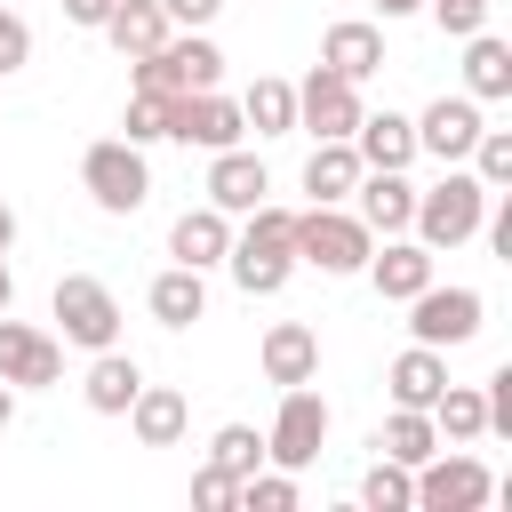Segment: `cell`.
<instances>
[{
	"label": "cell",
	"mask_w": 512,
	"mask_h": 512,
	"mask_svg": "<svg viewBox=\"0 0 512 512\" xmlns=\"http://www.w3.org/2000/svg\"><path fill=\"white\" fill-rule=\"evenodd\" d=\"M96 32H104L120 56H152V48L168 40V8H160V0H112V16H104Z\"/></svg>",
	"instance_id": "obj_24"
},
{
	"label": "cell",
	"mask_w": 512,
	"mask_h": 512,
	"mask_svg": "<svg viewBox=\"0 0 512 512\" xmlns=\"http://www.w3.org/2000/svg\"><path fill=\"white\" fill-rule=\"evenodd\" d=\"M224 248H232V216H224V208H184V216H176V232H168V256H176V264H192V272L224 264Z\"/></svg>",
	"instance_id": "obj_19"
},
{
	"label": "cell",
	"mask_w": 512,
	"mask_h": 512,
	"mask_svg": "<svg viewBox=\"0 0 512 512\" xmlns=\"http://www.w3.org/2000/svg\"><path fill=\"white\" fill-rule=\"evenodd\" d=\"M376 448H384L392 464H408V472H416V464L440 448V432H432V416H424V408H392V416H384V432H376Z\"/></svg>",
	"instance_id": "obj_29"
},
{
	"label": "cell",
	"mask_w": 512,
	"mask_h": 512,
	"mask_svg": "<svg viewBox=\"0 0 512 512\" xmlns=\"http://www.w3.org/2000/svg\"><path fill=\"white\" fill-rule=\"evenodd\" d=\"M240 120H248L256 136H296V88H288V80H256V88L240 96Z\"/></svg>",
	"instance_id": "obj_30"
},
{
	"label": "cell",
	"mask_w": 512,
	"mask_h": 512,
	"mask_svg": "<svg viewBox=\"0 0 512 512\" xmlns=\"http://www.w3.org/2000/svg\"><path fill=\"white\" fill-rule=\"evenodd\" d=\"M352 152H360V168H408L416 160V120L408 112H360Z\"/></svg>",
	"instance_id": "obj_17"
},
{
	"label": "cell",
	"mask_w": 512,
	"mask_h": 512,
	"mask_svg": "<svg viewBox=\"0 0 512 512\" xmlns=\"http://www.w3.org/2000/svg\"><path fill=\"white\" fill-rule=\"evenodd\" d=\"M80 184H88V200H96L104 216H136V208L152 200L144 144H128V136H104V144H88V152H80Z\"/></svg>",
	"instance_id": "obj_3"
},
{
	"label": "cell",
	"mask_w": 512,
	"mask_h": 512,
	"mask_svg": "<svg viewBox=\"0 0 512 512\" xmlns=\"http://www.w3.org/2000/svg\"><path fill=\"white\" fill-rule=\"evenodd\" d=\"M360 504H368V512H416V472L392 464V456H376V464L360 472Z\"/></svg>",
	"instance_id": "obj_31"
},
{
	"label": "cell",
	"mask_w": 512,
	"mask_h": 512,
	"mask_svg": "<svg viewBox=\"0 0 512 512\" xmlns=\"http://www.w3.org/2000/svg\"><path fill=\"white\" fill-rule=\"evenodd\" d=\"M480 216H488V184L472 176V168H456L448 160V176L432 184V192H416V216H408V232L440 256V248H464L472 232H480Z\"/></svg>",
	"instance_id": "obj_2"
},
{
	"label": "cell",
	"mask_w": 512,
	"mask_h": 512,
	"mask_svg": "<svg viewBox=\"0 0 512 512\" xmlns=\"http://www.w3.org/2000/svg\"><path fill=\"white\" fill-rule=\"evenodd\" d=\"M208 464H216L224 480H248V472L264 464V432H256V424H224V432L208 440Z\"/></svg>",
	"instance_id": "obj_32"
},
{
	"label": "cell",
	"mask_w": 512,
	"mask_h": 512,
	"mask_svg": "<svg viewBox=\"0 0 512 512\" xmlns=\"http://www.w3.org/2000/svg\"><path fill=\"white\" fill-rule=\"evenodd\" d=\"M496 496V480H488V464L480 456H424L416 464V512H480Z\"/></svg>",
	"instance_id": "obj_9"
},
{
	"label": "cell",
	"mask_w": 512,
	"mask_h": 512,
	"mask_svg": "<svg viewBox=\"0 0 512 512\" xmlns=\"http://www.w3.org/2000/svg\"><path fill=\"white\" fill-rule=\"evenodd\" d=\"M24 64H32V32L16 8H0V72H24Z\"/></svg>",
	"instance_id": "obj_37"
},
{
	"label": "cell",
	"mask_w": 512,
	"mask_h": 512,
	"mask_svg": "<svg viewBox=\"0 0 512 512\" xmlns=\"http://www.w3.org/2000/svg\"><path fill=\"white\" fill-rule=\"evenodd\" d=\"M168 136H176V144H200V152H224V144H240V136H248V120H240V104H232V96L192 88V96H176Z\"/></svg>",
	"instance_id": "obj_10"
},
{
	"label": "cell",
	"mask_w": 512,
	"mask_h": 512,
	"mask_svg": "<svg viewBox=\"0 0 512 512\" xmlns=\"http://www.w3.org/2000/svg\"><path fill=\"white\" fill-rule=\"evenodd\" d=\"M8 416H16V392H8V384H0V432H8Z\"/></svg>",
	"instance_id": "obj_45"
},
{
	"label": "cell",
	"mask_w": 512,
	"mask_h": 512,
	"mask_svg": "<svg viewBox=\"0 0 512 512\" xmlns=\"http://www.w3.org/2000/svg\"><path fill=\"white\" fill-rule=\"evenodd\" d=\"M352 120H360V88H352L344 72L312 64V80L296 88V128H312V136H352Z\"/></svg>",
	"instance_id": "obj_12"
},
{
	"label": "cell",
	"mask_w": 512,
	"mask_h": 512,
	"mask_svg": "<svg viewBox=\"0 0 512 512\" xmlns=\"http://www.w3.org/2000/svg\"><path fill=\"white\" fill-rule=\"evenodd\" d=\"M376 8H384V16H416L424 0H376Z\"/></svg>",
	"instance_id": "obj_44"
},
{
	"label": "cell",
	"mask_w": 512,
	"mask_h": 512,
	"mask_svg": "<svg viewBox=\"0 0 512 512\" xmlns=\"http://www.w3.org/2000/svg\"><path fill=\"white\" fill-rule=\"evenodd\" d=\"M264 192H272V176H264V160H256V152L224 144V152L208 160V208H224V216H248Z\"/></svg>",
	"instance_id": "obj_15"
},
{
	"label": "cell",
	"mask_w": 512,
	"mask_h": 512,
	"mask_svg": "<svg viewBox=\"0 0 512 512\" xmlns=\"http://www.w3.org/2000/svg\"><path fill=\"white\" fill-rule=\"evenodd\" d=\"M384 384H392V408H432L440 384H448V360H440L432 344H408V352L384 368Z\"/></svg>",
	"instance_id": "obj_23"
},
{
	"label": "cell",
	"mask_w": 512,
	"mask_h": 512,
	"mask_svg": "<svg viewBox=\"0 0 512 512\" xmlns=\"http://www.w3.org/2000/svg\"><path fill=\"white\" fill-rule=\"evenodd\" d=\"M480 128H488V120H480V104H472V96H432V104H424V120H416V152H432V160L448 168V160H464V152H472V136H480Z\"/></svg>",
	"instance_id": "obj_13"
},
{
	"label": "cell",
	"mask_w": 512,
	"mask_h": 512,
	"mask_svg": "<svg viewBox=\"0 0 512 512\" xmlns=\"http://www.w3.org/2000/svg\"><path fill=\"white\" fill-rule=\"evenodd\" d=\"M480 400H488V432H512V368H496L480 384Z\"/></svg>",
	"instance_id": "obj_38"
},
{
	"label": "cell",
	"mask_w": 512,
	"mask_h": 512,
	"mask_svg": "<svg viewBox=\"0 0 512 512\" xmlns=\"http://www.w3.org/2000/svg\"><path fill=\"white\" fill-rule=\"evenodd\" d=\"M8 240H16V208L0 200V256H8Z\"/></svg>",
	"instance_id": "obj_42"
},
{
	"label": "cell",
	"mask_w": 512,
	"mask_h": 512,
	"mask_svg": "<svg viewBox=\"0 0 512 512\" xmlns=\"http://www.w3.org/2000/svg\"><path fill=\"white\" fill-rule=\"evenodd\" d=\"M144 304H152V320H160V328H192V320L208 312V280H200L192 264H168V272L144 288Z\"/></svg>",
	"instance_id": "obj_22"
},
{
	"label": "cell",
	"mask_w": 512,
	"mask_h": 512,
	"mask_svg": "<svg viewBox=\"0 0 512 512\" xmlns=\"http://www.w3.org/2000/svg\"><path fill=\"white\" fill-rule=\"evenodd\" d=\"M160 8H168V24H192V32H200V24H208L224 0H160Z\"/></svg>",
	"instance_id": "obj_40"
},
{
	"label": "cell",
	"mask_w": 512,
	"mask_h": 512,
	"mask_svg": "<svg viewBox=\"0 0 512 512\" xmlns=\"http://www.w3.org/2000/svg\"><path fill=\"white\" fill-rule=\"evenodd\" d=\"M64 16H72V24H88V32H96V24H104V16H112V0H64Z\"/></svg>",
	"instance_id": "obj_41"
},
{
	"label": "cell",
	"mask_w": 512,
	"mask_h": 512,
	"mask_svg": "<svg viewBox=\"0 0 512 512\" xmlns=\"http://www.w3.org/2000/svg\"><path fill=\"white\" fill-rule=\"evenodd\" d=\"M480 288H440V280H424L416 296H408V336L416 344H432V352H448V344H472L480 336Z\"/></svg>",
	"instance_id": "obj_7"
},
{
	"label": "cell",
	"mask_w": 512,
	"mask_h": 512,
	"mask_svg": "<svg viewBox=\"0 0 512 512\" xmlns=\"http://www.w3.org/2000/svg\"><path fill=\"white\" fill-rule=\"evenodd\" d=\"M224 264H232L240 296H280L288 272H296V208L256 200V208H248V232L224 248Z\"/></svg>",
	"instance_id": "obj_1"
},
{
	"label": "cell",
	"mask_w": 512,
	"mask_h": 512,
	"mask_svg": "<svg viewBox=\"0 0 512 512\" xmlns=\"http://www.w3.org/2000/svg\"><path fill=\"white\" fill-rule=\"evenodd\" d=\"M232 496H240V480H224L216 464H208V472H192V504H200V512H224Z\"/></svg>",
	"instance_id": "obj_39"
},
{
	"label": "cell",
	"mask_w": 512,
	"mask_h": 512,
	"mask_svg": "<svg viewBox=\"0 0 512 512\" xmlns=\"http://www.w3.org/2000/svg\"><path fill=\"white\" fill-rule=\"evenodd\" d=\"M360 272L376 280V296H384V304H408V296H416V288L432 280V248H424V240H400V232H392V240H384V256L368 248V264H360Z\"/></svg>",
	"instance_id": "obj_16"
},
{
	"label": "cell",
	"mask_w": 512,
	"mask_h": 512,
	"mask_svg": "<svg viewBox=\"0 0 512 512\" xmlns=\"http://www.w3.org/2000/svg\"><path fill=\"white\" fill-rule=\"evenodd\" d=\"M320 64L360 88L368 72H384V32H376V24H328V32H320Z\"/></svg>",
	"instance_id": "obj_21"
},
{
	"label": "cell",
	"mask_w": 512,
	"mask_h": 512,
	"mask_svg": "<svg viewBox=\"0 0 512 512\" xmlns=\"http://www.w3.org/2000/svg\"><path fill=\"white\" fill-rule=\"evenodd\" d=\"M352 200H360V224L384 232V240L408 232V216H416V184H408V168H360Z\"/></svg>",
	"instance_id": "obj_14"
},
{
	"label": "cell",
	"mask_w": 512,
	"mask_h": 512,
	"mask_svg": "<svg viewBox=\"0 0 512 512\" xmlns=\"http://www.w3.org/2000/svg\"><path fill=\"white\" fill-rule=\"evenodd\" d=\"M464 96L472 104H496V96H512V48L480 24L472 32V48H464Z\"/></svg>",
	"instance_id": "obj_25"
},
{
	"label": "cell",
	"mask_w": 512,
	"mask_h": 512,
	"mask_svg": "<svg viewBox=\"0 0 512 512\" xmlns=\"http://www.w3.org/2000/svg\"><path fill=\"white\" fill-rule=\"evenodd\" d=\"M16 304V272H8V256H0V312Z\"/></svg>",
	"instance_id": "obj_43"
},
{
	"label": "cell",
	"mask_w": 512,
	"mask_h": 512,
	"mask_svg": "<svg viewBox=\"0 0 512 512\" xmlns=\"http://www.w3.org/2000/svg\"><path fill=\"white\" fill-rule=\"evenodd\" d=\"M320 440H328V400H320L312 384H288V392H280V416H272V432H264V456H272L280 472H304V464H320Z\"/></svg>",
	"instance_id": "obj_8"
},
{
	"label": "cell",
	"mask_w": 512,
	"mask_h": 512,
	"mask_svg": "<svg viewBox=\"0 0 512 512\" xmlns=\"http://www.w3.org/2000/svg\"><path fill=\"white\" fill-rule=\"evenodd\" d=\"M136 384H144V368H136L128 352H112V344H104L80 392H88V408H96V416H128V400H136Z\"/></svg>",
	"instance_id": "obj_27"
},
{
	"label": "cell",
	"mask_w": 512,
	"mask_h": 512,
	"mask_svg": "<svg viewBox=\"0 0 512 512\" xmlns=\"http://www.w3.org/2000/svg\"><path fill=\"white\" fill-rule=\"evenodd\" d=\"M464 160H472V176H480L488 192H504V184H512V136H504V128H480Z\"/></svg>",
	"instance_id": "obj_33"
},
{
	"label": "cell",
	"mask_w": 512,
	"mask_h": 512,
	"mask_svg": "<svg viewBox=\"0 0 512 512\" xmlns=\"http://www.w3.org/2000/svg\"><path fill=\"white\" fill-rule=\"evenodd\" d=\"M136 64V88H152V96H192V88H216V72H224V48L216 40H200V32H168L152 56H128Z\"/></svg>",
	"instance_id": "obj_4"
},
{
	"label": "cell",
	"mask_w": 512,
	"mask_h": 512,
	"mask_svg": "<svg viewBox=\"0 0 512 512\" xmlns=\"http://www.w3.org/2000/svg\"><path fill=\"white\" fill-rule=\"evenodd\" d=\"M432 8V24L448 32V40H472L480 24H488V0H424Z\"/></svg>",
	"instance_id": "obj_36"
},
{
	"label": "cell",
	"mask_w": 512,
	"mask_h": 512,
	"mask_svg": "<svg viewBox=\"0 0 512 512\" xmlns=\"http://www.w3.org/2000/svg\"><path fill=\"white\" fill-rule=\"evenodd\" d=\"M424 416H432L440 440H480V432H488V400H480V384H440V400H432Z\"/></svg>",
	"instance_id": "obj_28"
},
{
	"label": "cell",
	"mask_w": 512,
	"mask_h": 512,
	"mask_svg": "<svg viewBox=\"0 0 512 512\" xmlns=\"http://www.w3.org/2000/svg\"><path fill=\"white\" fill-rule=\"evenodd\" d=\"M48 312H56L64 344H80V352L120 344V304H112V288H104L96 272H64V280H56V296H48Z\"/></svg>",
	"instance_id": "obj_6"
},
{
	"label": "cell",
	"mask_w": 512,
	"mask_h": 512,
	"mask_svg": "<svg viewBox=\"0 0 512 512\" xmlns=\"http://www.w3.org/2000/svg\"><path fill=\"white\" fill-rule=\"evenodd\" d=\"M352 184H360V152H352V136H320L312 160H304V192H312V200H352Z\"/></svg>",
	"instance_id": "obj_26"
},
{
	"label": "cell",
	"mask_w": 512,
	"mask_h": 512,
	"mask_svg": "<svg viewBox=\"0 0 512 512\" xmlns=\"http://www.w3.org/2000/svg\"><path fill=\"white\" fill-rule=\"evenodd\" d=\"M56 376H64V344L0 312V384H24V392H48Z\"/></svg>",
	"instance_id": "obj_11"
},
{
	"label": "cell",
	"mask_w": 512,
	"mask_h": 512,
	"mask_svg": "<svg viewBox=\"0 0 512 512\" xmlns=\"http://www.w3.org/2000/svg\"><path fill=\"white\" fill-rule=\"evenodd\" d=\"M232 504H248V512H296V472H264V464H256Z\"/></svg>",
	"instance_id": "obj_34"
},
{
	"label": "cell",
	"mask_w": 512,
	"mask_h": 512,
	"mask_svg": "<svg viewBox=\"0 0 512 512\" xmlns=\"http://www.w3.org/2000/svg\"><path fill=\"white\" fill-rule=\"evenodd\" d=\"M128 424H136V440H144V448H176V440H184V424H192V400H184L176 384H136Z\"/></svg>",
	"instance_id": "obj_18"
},
{
	"label": "cell",
	"mask_w": 512,
	"mask_h": 512,
	"mask_svg": "<svg viewBox=\"0 0 512 512\" xmlns=\"http://www.w3.org/2000/svg\"><path fill=\"white\" fill-rule=\"evenodd\" d=\"M368 248H376V232H368L360 216H344L336 200H312V208L296 216V256L320 264V272H360Z\"/></svg>",
	"instance_id": "obj_5"
},
{
	"label": "cell",
	"mask_w": 512,
	"mask_h": 512,
	"mask_svg": "<svg viewBox=\"0 0 512 512\" xmlns=\"http://www.w3.org/2000/svg\"><path fill=\"white\" fill-rule=\"evenodd\" d=\"M168 112H176V96L136 88V96H128V120H120V128H128V144H160V136H168Z\"/></svg>",
	"instance_id": "obj_35"
},
{
	"label": "cell",
	"mask_w": 512,
	"mask_h": 512,
	"mask_svg": "<svg viewBox=\"0 0 512 512\" xmlns=\"http://www.w3.org/2000/svg\"><path fill=\"white\" fill-rule=\"evenodd\" d=\"M264 376L288 392V384H312L320 376V336L304 328V320H280V328H264Z\"/></svg>",
	"instance_id": "obj_20"
}]
</instances>
